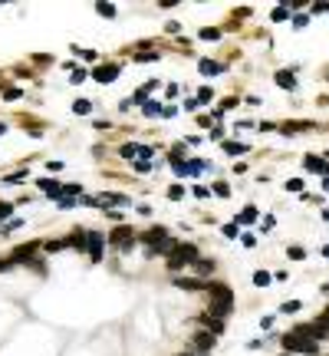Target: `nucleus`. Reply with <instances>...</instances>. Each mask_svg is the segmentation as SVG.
I'll list each match as a JSON object with an SVG mask.
<instances>
[{
    "mask_svg": "<svg viewBox=\"0 0 329 356\" xmlns=\"http://www.w3.org/2000/svg\"><path fill=\"white\" fill-rule=\"evenodd\" d=\"M208 294H211V313L218 320H224L230 313V307H234V290L227 284H208Z\"/></svg>",
    "mask_w": 329,
    "mask_h": 356,
    "instance_id": "f257e3e1",
    "label": "nucleus"
},
{
    "mask_svg": "<svg viewBox=\"0 0 329 356\" xmlns=\"http://www.w3.org/2000/svg\"><path fill=\"white\" fill-rule=\"evenodd\" d=\"M280 343H283L286 353H303V356H316V353H319V343H313V340H303V336H296V333L280 336Z\"/></svg>",
    "mask_w": 329,
    "mask_h": 356,
    "instance_id": "f03ea898",
    "label": "nucleus"
},
{
    "mask_svg": "<svg viewBox=\"0 0 329 356\" xmlns=\"http://www.w3.org/2000/svg\"><path fill=\"white\" fill-rule=\"evenodd\" d=\"M197 261V247L194 244H178L171 254H168V267L171 270H181V267H191Z\"/></svg>",
    "mask_w": 329,
    "mask_h": 356,
    "instance_id": "7ed1b4c3",
    "label": "nucleus"
},
{
    "mask_svg": "<svg viewBox=\"0 0 329 356\" xmlns=\"http://www.w3.org/2000/svg\"><path fill=\"white\" fill-rule=\"evenodd\" d=\"M175 247H178L175 237H168V234H164V237H158L155 244H148V257H155V254H171Z\"/></svg>",
    "mask_w": 329,
    "mask_h": 356,
    "instance_id": "20e7f679",
    "label": "nucleus"
},
{
    "mask_svg": "<svg viewBox=\"0 0 329 356\" xmlns=\"http://www.w3.org/2000/svg\"><path fill=\"white\" fill-rule=\"evenodd\" d=\"M132 241H135V231H132V228H115V234H112V244L129 247Z\"/></svg>",
    "mask_w": 329,
    "mask_h": 356,
    "instance_id": "39448f33",
    "label": "nucleus"
},
{
    "mask_svg": "<svg viewBox=\"0 0 329 356\" xmlns=\"http://www.w3.org/2000/svg\"><path fill=\"white\" fill-rule=\"evenodd\" d=\"M115 73H119V66H115V63H109V66H99L92 76H96L99 83H112V79H115Z\"/></svg>",
    "mask_w": 329,
    "mask_h": 356,
    "instance_id": "423d86ee",
    "label": "nucleus"
},
{
    "mask_svg": "<svg viewBox=\"0 0 329 356\" xmlns=\"http://www.w3.org/2000/svg\"><path fill=\"white\" fill-rule=\"evenodd\" d=\"M89 254H92V261H99V257H102V234H92V231H89Z\"/></svg>",
    "mask_w": 329,
    "mask_h": 356,
    "instance_id": "0eeeda50",
    "label": "nucleus"
},
{
    "mask_svg": "<svg viewBox=\"0 0 329 356\" xmlns=\"http://www.w3.org/2000/svg\"><path fill=\"white\" fill-rule=\"evenodd\" d=\"M194 340H197V353H211L214 350V336L211 333H197Z\"/></svg>",
    "mask_w": 329,
    "mask_h": 356,
    "instance_id": "6e6552de",
    "label": "nucleus"
},
{
    "mask_svg": "<svg viewBox=\"0 0 329 356\" xmlns=\"http://www.w3.org/2000/svg\"><path fill=\"white\" fill-rule=\"evenodd\" d=\"M122 155H125V158H135V155H152V148H145V145H122Z\"/></svg>",
    "mask_w": 329,
    "mask_h": 356,
    "instance_id": "1a4fd4ad",
    "label": "nucleus"
},
{
    "mask_svg": "<svg viewBox=\"0 0 329 356\" xmlns=\"http://www.w3.org/2000/svg\"><path fill=\"white\" fill-rule=\"evenodd\" d=\"M306 168L309 172H323V175H329V165L323 162V158H316V155H306Z\"/></svg>",
    "mask_w": 329,
    "mask_h": 356,
    "instance_id": "9d476101",
    "label": "nucleus"
},
{
    "mask_svg": "<svg viewBox=\"0 0 329 356\" xmlns=\"http://www.w3.org/2000/svg\"><path fill=\"white\" fill-rule=\"evenodd\" d=\"M178 287H181V290H201V287H208V284H204V280H197V277H181V280H178Z\"/></svg>",
    "mask_w": 329,
    "mask_h": 356,
    "instance_id": "9b49d317",
    "label": "nucleus"
},
{
    "mask_svg": "<svg viewBox=\"0 0 329 356\" xmlns=\"http://www.w3.org/2000/svg\"><path fill=\"white\" fill-rule=\"evenodd\" d=\"M276 86H283V89H296V79H293V73H276Z\"/></svg>",
    "mask_w": 329,
    "mask_h": 356,
    "instance_id": "f8f14e48",
    "label": "nucleus"
},
{
    "mask_svg": "<svg viewBox=\"0 0 329 356\" xmlns=\"http://www.w3.org/2000/svg\"><path fill=\"white\" fill-rule=\"evenodd\" d=\"M197 270V274H201V277H204V274H211V270H214V261H204V257H197L194 264H191Z\"/></svg>",
    "mask_w": 329,
    "mask_h": 356,
    "instance_id": "ddd939ff",
    "label": "nucleus"
},
{
    "mask_svg": "<svg viewBox=\"0 0 329 356\" xmlns=\"http://www.w3.org/2000/svg\"><path fill=\"white\" fill-rule=\"evenodd\" d=\"M201 73H204V76H214V73H224V66H220V63H211V59H201Z\"/></svg>",
    "mask_w": 329,
    "mask_h": 356,
    "instance_id": "4468645a",
    "label": "nucleus"
},
{
    "mask_svg": "<svg viewBox=\"0 0 329 356\" xmlns=\"http://www.w3.org/2000/svg\"><path fill=\"white\" fill-rule=\"evenodd\" d=\"M201 323L208 326L211 333H220V330H224V320H218V317H201Z\"/></svg>",
    "mask_w": 329,
    "mask_h": 356,
    "instance_id": "2eb2a0df",
    "label": "nucleus"
},
{
    "mask_svg": "<svg viewBox=\"0 0 329 356\" xmlns=\"http://www.w3.org/2000/svg\"><path fill=\"white\" fill-rule=\"evenodd\" d=\"M40 188H43V191H50V195H63V188H59L56 181H50V178H43V181H40Z\"/></svg>",
    "mask_w": 329,
    "mask_h": 356,
    "instance_id": "dca6fc26",
    "label": "nucleus"
},
{
    "mask_svg": "<svg viewBox=\"0 0 329 356\" xmlns=\"http://www.w3.org/2000/svg\"><path fill=\"white\" fill-rule=\"evenodd\" d=\"M270 274H267V270H257V274H253V284H257V287H267V284H270Z\"/></svg>",
    "mask_w": 329,
    "mask_h": 356,
    "instance_id": "f3484780",
    "label": "nucleus"
},
{
    "mask_svg": "<svg viewBox=\"0 0 329 356\" xmlns=\"http://www.w3.org/2000/svg\"><path fill=\"white\" fill-rule=\"evenodd\" d=\"M158 112H162V102H158V99L145 102V116H158Z\"/></svg>",
    "mask_w": 329,
    "mask_h": 356,
    "instance_id": "a211bd4d",
    "label": "nucleus"
},
{
    "mask_svg": "<svg viewBox=\"0 0 329 356\" xmlns=\"http://www.w3.org/2000/svg\"><path fill=\"white\" fill-rule=\"evenodd\" d=\"M300 307H303V303H300V300H286L283 307H280V313H296V310H300Z\"/></svg>",
    "mask_w": 329,
    "mask_h": 356,
    "instance_id": "6ab92c4d",
    "label": "nucleus"
},
{
    "mask_svg": "<svg viewBox=\"0 0 329 356\" xmlns=\"http://www.w3.org/2000/svg\"><path fill=\"white\" fill-rule=\"evenodd\" d=\"M73 109H76V112H79V116H86V112H89V109H92V102H89V99H79V102H76V106H73Z\"/></svg>",
    "mask_w": 329,
    "mask_h": 356,
    "instance_id": "aec40b11",
    "label": "nucleus"
},
{
    "mask_svg": "<svg viewBox=\"0 0 329 356\" xmlns=\"http://www.w3.org/2000/svg\"><path fill=\"white\" fill-rule=\"evenodd\" d=\"M152 59H158V53H135V63H152Z\"/></svg>",
    "mask_w": 329,
    "mask_h": 356,
    "instance_id": "412c9836",
    "label": "nucleus"
},
{
    "mask_svg": "<svg viewBox=\"0 0 329 356\" xmlns=\"http://www.w3.org/2000/svg\"><path fill=\"white\" fill-rule=\"evenodd\" d=\"M253 218H257V208H247V211L241 214V224H250Z\"/></svg>",
    "mask_w": 329,
    "mask_h": 356,
    "instance_id": "4be33fe9",
    "label": "nucleus"
},
{
    "mask_svg": "<svg viewBox=\"0 0 329 356\" xmlns=\"http://www.w3.org/2000/svg\"><path fill=\"white\" fill-rule=\"evenodd\" d=\"M290 17V7H276L274 10V20H286Z\"/></svg>",
    "mask_w": 329,
    "mask_h": 356,
    "instance_id": "5701e85b",
    "label": "nucleus"
},
{
    "mask_svg": "<svg viewBox=\"0 0 329 356\" xmlns=\"http://www.w3.org/2000/svg\"><path fill=\"white\" fill-rule=\"evenodd\" d=\"M290 257H293V261H303L306 251H303V247H290Z\"/></svg>",
    "mask_w": 329,
    "mask_h": 356,
    "instance_id": "b1692460",
    "label": "nucleus"
},
{
    "mask_svg": "<svg viewBox=\"0 0 329 356\" xmlns=\"http://www.w3.org/2000/svg\"><path fill=\"white\" fill-rule=\"evenodd\" d=\"M214 191H218L220 198H227V195H230V188H227V185H224V181H218V185H214Z\"/></svg>",
    "mask_w": 329,
    "mask_h": 356,
    "instance_id": "393cba45",
    "label": "nucleus"
},
{
    "mask_svg": "<svg viewBox=\"0 0 329 356\" xmlns=\"http://www.w3.org/2000/svg\"><path fill=\"white\" fill-rule=\"evenodd\" d=\"M201 36H204V40H218L220 30H211V27H208V30H201Z\"/></svg>",
    "mask_w": 329,
    "mask_h": 356,
    "instance_id": "a878e982",
    "label": "nucleus"
},
{
    "mask_svg": "<svg viewBox=\"0 0 329 356\" xmlns=\"http://www.w3.org/2000/svg\"><path fill=\"white\" fill-rule=\"evenodd\" d=\"M99 13H102V17H112V13H115V7H109V3H99Z\"/></svg>",
    "mask_w": 329,
    "mask_h": 356,
    "instance_id": "bb28decb",
    "label": "nucleus"
},
{
    "mask_svg": "<svg viewBox=\"0 0 329 356\" xmlns=\"http://www.w3.org/2000/svg\"><path fill=\"white\" fill-rule=\"evenodd\" d=\"M286 188H290V191H303V181H300V178H293V181H286Z\"/></svg>",
    "mask_w": 329,
    "mask_h": 356,
    "instance_id": "cd10ccee",
    "label": "nucleus"
},
{
    "mask_svg": "<svg viewBox=\"0 0 329 356\" xmlns=\"http://www.w3.org/2000/svg\"><path fill=\"white\" fill-rule=\"evenodd\" d=\"M181 195H185V188H181V185H171V191H168V198H181Z\"/></svg>",
    "mask_w": 329,
    "mask_h": 356,
    "instance_id": "c85d7f7f",
    "label": "nucleus"
},
{
    "mask_svg": "<svg viewBox=\"0 0 329 356\" xmlns=\"http://www.w3.org/2000/svg\"><path fill=\"white\" fill-rule=\"evenodd\" d=\"M10 211H13L10 205H3V201H0V221H3V218H10Z\"/></svg>",
    "mask_w": 329,
    "mask_h": 356,
    "instance_id": "c756f323",
    "label": "nucleus"
},
{
    "mask_svg": "<svg viewBox=\"0 0 329 356\" xmlns=\"http://www.w3.org/2000/svg\"><path fill=\"white\" fill-rule=\"evenodd\" d=\"M59 208H63V211H69V208H76V201H73V198H63V201H59Z\"/></svg>",
    "mask_w": 329,
    "mask_h": 356,
    "instance_id": "7c9ffc66",
    "label": "nucleus"
},
{
    "mask_svg": "<svg viewBox=\"0 0 329 356\" xmlns=\"http://www.w3.org/2000/svg\"><path fill=\"white\" fill-rule=\"evenodd\" d=\"M20 181H23V172H17V175L7 178V185H20Z\"/></svg>",
    "mask_w": 329,
    "mask_h": 356,
    "instance_id": "2f4dec72",
    "label": "nucleus"
},
{
    "mask_svg": "<svg viewBox=\"0 0 329 356\" xmlns=\"http://www.w3.org/2000/svg\"><path fill=\"white\" fill-rule=\"evenodd\" d=\"M13 267V261H3V257H0V270H10Z\"/></svg>",
    "mask_w": 329,
    "mask_h": 356,
    "instance_id": "473e14b6",
    "label": "nucleus"
},
{
    "mask_svg": "<svg viewBox=\"0 0 329 356\" xmlns=\"http://www.w3.org/2000/svg\"><path fill=\"white\" fill-rule=\"evenodd\" d=\"M3 132H7V125H3V122H0V135H3Z\"/></svg>",
    "mask_w": 329,
    "mask_h": 356,
    "instance_id": "72a5a7b5",
    "label": "nucleus"
},
{
    "mask_svg": "<svg viewBox=\"0 0 329 356\" xmlns=\"http://www.w3.org/2000/svg\"><path fill=\"white\" fill-rule=\"evenodd\" d=\"M323 254H326V257H329V244H326V247H323Z\"/></svg>",
    "mask_w": 329,
    "mask_h": 356,
    "instance_id": "f704fd0d",
    "label": "nucleus"
},
{
    "mask_svg": "<svg viewBox=\"0 0 329 356\" xmlns=\"http://www.w3.org/2000/svg\"><path fill=\"white\" fill-rule=\"evenodd\" d=\"M323 218H326V221H329V208H326V211H323Z\"/></svg>",
    "mask_w": 329,
    "mask_h": 356,
    "instance_id": "c9c22d12",
    "label": "nucleus"
},
{
    "mask_svg": "<svg viewBox=\"0 0 329 356\" xmlns=\"http://www.w3.org/2000/svg\"><path fill=\"white\" fill-rule=\"evenodd\" d=\"M323 185H326V191H329V178H326V181H323Z\"/></svg>",
    "mask_w": 329,
    "mask_h": 356,
    "instance_id": "e433bc0d",
    "label": "nucleus"
},
{
    "mask_svg": "<svg viewBox=\"0 0 329 356\" xmlns=\"http://www.w3.org/2000/svg\"><path fill=\"white\" fill-rule=\"evenodd\" d=\"M323 317H326V320H329V307H326V313H323Z\"/></svg>",
    "mask_w": 329,
    "mask_h": 356,
    "instance_id": "4c0bfd02",
    "label": "nucleus"
},
{
    "mask_svg": "<svg viewBox=\"0 0 329 356\" xmlns=\"http://www.w3.org/2000/svg\"><path fill=\"white\" fill-rule=\"evenodd\" d=\"M323 290H326V294H329V284H326V287H323Z\"/></svg>",
    "mask_w": 329,
    "mask_h": 356,
    "instance_id": "58836bf2",
    "label": "nucleus"
},
{
    "mask_svg": "<svg viewBox=\"0 0 329 356\" xmlns=\"http://www.w3.org/2000/svg\"><path fill=\"white\" fill-rule=\"evenodd\" d=\"M185 356H194V353H185Z\"/></svg>",
    "mask_w": 329,
    "mask_h": 356,
    "instance_id": "ea45409f",
    "label": "nucleus"
}]
</instances>
